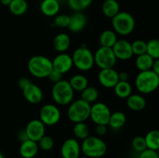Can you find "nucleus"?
I'll return each instance as SVG.
<instances>
[{
  "mask_svg": "<svg viewBox=\"0 0 159 158\" xmlns=\"http://www.w3.org/2000/svg\"><path fill=\"white\" fill-rule=\"evenodd\" d=\"M45 126L40 119H33L26 124L24 131L28 139L37 143L45 135Z\"/></svg>",
  "mask_w": 159,
  "mask_h": 158,
  "instance_id": "11",
  "label": "nucleus"
},
{
  "mask_svg": "<svg viewBox=\"0 0 159 158\" xmlns=\"http://www.w3.org/2000/svg\"><path fill=\"white\" fill-rule=\"evenodd\" d=\"M72 131L75 136L77 139H82V140L89 136V128L88 125L85 122L74 123Z\"/></svg>",
  "mask_w": 159,
  "mask_h": 158,
  "instance_id": "31",
  "label": "nucleus"
},
{
  "mask_svg": "<svg viewBox=\"0 0 159 158\" xmlns=\"http://www.w3.org/2000/svg\"><path fill=\"white\" fill-rule=\"evenodd\" d=\"M87 24V19L82 12H75L70 16L68 29L73 33H79L83 30Z\"/></svg>",
  "mask_w": 159,
  "mask_h": 158,
  "instance_id": "17",
  "label": "nucleus"
},
{
  "mask_svg": "<svg viewBox=\"0 0 159 158\" xmlns=\"http://www.w3.org/2000/svg\"><path fill=\"white\" fill-rule=\"evenodd\" d=\"M95 64L100 69L113 68L117 59L115 57L112 48L100 46L93 54Z\"/></svg>",
  "mask_w": 159,
  "mask_h": 158,
  "instance_id": "8",
  "label": "nucleus"
},
{
  "mask_svg": "<svg viewBox=\"0 0 159 158\" xmlns=\"http://www.w3.org/2000/svg\"><path fill=\"white\" fill-rule=\"evenodd\" d=\"M17 83H18V86L20 87V89L23 90L24 89V88H26L29 84H30L31 81L28 77H20V78L18 80V82H17Z\"/></svg>",
  "mask_w": 159,
  "mask_h": 158,
  "instance_id": "41",
  "label": "nucleus"
},
{
  "mask_svg": "<svg viewBox=\"0 0 159 158\" xmlns=\"http://www.w3.org/2000/svg\"><path fill=\"white\" fill-rule=\"evenodd\" d=\"M39 148L44 151H49L52 150L53 147H54V140L51 136L44 135L40 140L37 142Z\"/></svg>",
  "mask_w": 159,
  "mask_h": 158,
  "instance_id": "35",
  "label": "nucleus"
},
{
  "mask_svg": "<svg viewBox=\"0 0 159 158\" xmlns=\"http://www.w3.org/2000/svg\"><path fill=\"white\" fill-rule=\"evenodd\" d=\"M68 82L74 91H79V92H82L89 86L88 78L85 75L80 74L73 75Z\"/></svg>",
  "mask_w": 159,
  "mask_h": 158,
  "instance_id": "23",
  "label": "nucleus"
},
{
  "mask_svg": "<svg viewBox=\"0 0 159 158\" xmlns=\"http://www.w3.org/2000/svg\"><path fill=\"white\" fill-rule=\"evenodd\" d=\"M0 158H5V157H4V156H3V155L1 153H0Z\"/></svg>",
  "mask_w": 159,
  "mask_h": 158,
  "instance_id": "46",
  "label": "nucleus"
},
{
  "mask_svg": "<svg viewBox=\"0 0 159 158\" xmlns=\"http://www.w3.org/2000/svg\"><path fill=\"white\" fill-rule=\"evenodd\" d=\"M62 77H63V74H60V73L54 71V70H52V71H51V72L49 74V75L48 76V80L54 84L61 81Z\"/></svg>",
  "mask_w": 159,
  "mask_h": 158,
  "instance_id": "39",
  "label": "nucleus"
},
{
  "mask_svg": "<svg viewBox=\"0 0 159 158\" xmlns=\"http://www.w3.org/2000/svg\"><path fill=\"white\" fill-rule=\"evenodd\" d=\"M40 11L48 17L56 16L61 9L58 0H43L40 6Z\"/></svg>",
  "mask_w": 159,
  "mask_h": 158,
  "instance_id": "19",
  "label": "nucleus"
},
{
  "mask_svg": "<svg viewBox=\"0 0 159 158\" xmlns=\"http://www.w3.org/2000/svg\"><path fill=\"white\" fill-rule=\"evenodd\" d=\"M157 153H158V156H159V149L158 150H157Z\"/></svg>",
  "mask_w": 159,
  "mask_h": 158,
  "instance_id": "47",
  "label": "nucleus"
},
{
  "mask_svg": "<svg viewBox=\"0 0 159 158\" xmlns=\"http://www.w3.org/2000/svg\"><path fill=\"white\" fill-rule=\"evenodd\" d=\"M38 150L37 143L28 139L21 142L19 151L23 158H34L38 153Z\"/></svg>",
  "mask_w": 159,
  "mask_h": 158,
  "instance_id": "18",
  "label": "nucleus"
},
{
  "mask_svg": "<svg viewBox=\"0 0 159 158\" xmlns=\"http://www.w3.org/2000/svg\"><path fill=\"white\" fill-rule=\"evenodd\" d=\"M73 66L81 71H89L95 64L93 53L86 46L76 48L71 55Z\"/></svg>",
  "mask_w": 159,
  "mask_h": 158,
  "instance_id": "7",
  "label": "nucleus"
},
{
  "mask_svg": "<svg viewBox=\"0 0 159 158\" xmlns=\"http://www.w3.org/2000/svg\"><path fill=\"white\" fill-rule=\"evenodd\" d=\"M75 91L68 81L62 79L54 83L51 88V97L57 105L61 106L68 105L74 99Z\"/></svg>",
  "mask_w": 159,
  "mask_h": 158,
  "instance_id": "4",
  "label": "nucleus"
},
{
  "mask_svg": "<svg viewBox=\"0 0 159 158\" xmlns=\"http://www.w3.org/2000/svg\"><path fill=\"white\" fill-rule=\"evenodd\" d=\"M78 158H89V157H88V156H79Z\"/></svg>",
  "mask_w": 159,
  "mask_h": 158,
  "instance_id": "45",
  "label": "nucleus"
},
{
  "mask_svg": "<svg viewBox=\"0 0 159 158\" xmlns=\"http://www.w3.org/2000/svg\"><path fill=\"white\" fill-rule=\"evenodd\" d=\"M70 22V16L65 14H61V15H57L54 18V25L55 26L61 28H66L68 27Z\"/></svg>",
  "mask_w": 159,
  "mask_h": 158,
  "instance_id": "37",
  "label": "nucleus"
},
{
  "mask_svg": "<svg viewBox=\"0 0 159 158\" xmlns=\"http://www.w3.org/2000/svg\"><path fill=\"white\" fill-rule=\"evenodd\" d=\"M134 55L139 56L147 53V42L142 40H136L131 43Z\"/></svg>",
  "mask_w": 159,
  "mask_h": 158,
  "instance_id": "34",
  "label": "nucleus"
},
{
  "mask_svg": "<svg viewBox=\"0 0 159 158\" xmlns=\"http://www.w3.org/2000/svg\"><path fill=\"white\" fill-rule=\"evenodd\" d=\"M99 95V90L93 86H88L81 92V99L90 105L96 102Z\"/></svg>",
  "mask_w": 159,
  "mask_h": 158,
  "instance_id": "30",
  "label": "nucleus"
},
{
  "mask_svg": "<svg viewBox=\"0 0 159 158\" xmlns=\"http://www.w3.org/2000/svg\"><path fill=\"white\" fill-rule=\"evenodd\" d=\"M91 105L82 99L72 101L68 105L67 116L73 123L84 122L89 118Z\"/></svg>",
  "mask_w": 159,
  "mask_h": 158,
  "instance_id": "5",
  "label": "nucleus"
},
{
  "mask_svg": "<svg viewBox=\"0 0 159 158\" xmlns=\"http://www.w3.org/2000/svg\"><path fill=\"white\" fill-rule=\"evenodd\" d=\"M27 68L34 77L46 78L53 70L52 60L43 55H34L28 61Z\"/></svg>",
  "mask_w": 159,
  "mask_h": 158,
  "instance_id": "1",
  "label": "nucleus"
},
{
  "mask_svg": "<svg viewBox=\"0 0 159 158\" xmlns=\"http://www.w3.org/2000/svg\"><path fill=\"white\" fill-rule=\"evenodd\" d=\"M53 47L57 52L65 53L71 46V38L65 33H60L53 40Z\"/></svg>",
  "mask_w": 159,
  "mask_h": 158,
  "instance_id": "20",
  "label": "nucleus"
},
{
  "mask_svg": "<svg viewBox=\"0 0 159 158\" xmlns=\"http://www.w3.org/2000/svg\"><path fill=\"white\" fill-rule=\"evenodd\" d=\"M12 0H0V3L3 6H9V5L10 4Z\"/></svg>",
  "mask_w": 159,
  "mask_h": 158,
  "instance_id": "44",
  "label": "nucleus"
},
{
  "mask_svg": "<svg viewBox=\"0 0 159 158\" xmlns=\"http://www.w3.org/2000/svg\"><path fill=\"white\" fill-rule=\"evenodd\" d=\"M107 125H96L95 128V132L97 136H102L106 135L107 132Z\"/></svg>",
  "mask_w": 159,
  "mask_h": 158,
  "instance_id": "40",
  "label": "nucleus"
},
{
  "mask_svg": "<svg viewBox=\"0 0 159 158\" xmlns=\"http://www.w3.org/2000/svg\"><path fill=\"white\" fill-rule=\"evenodd\" d=\"M117 34L111 29H106L102 31L99 36V43L102 46L112 48L117 41Z\"/></svg>",
  "mask_w": 159,
  "mask_h": 158,
  "instance_id": "26",
  "label": "nucleus"
},
{
  "mask_svg": "<svg viewBox=\"0 0 159 158\" xmlns=\"http://www.w3.org/2000/svg\"><path fill=\"white\" fill-rule=\"evenodd\" d=\"M8 7L9 12L12 15L20 16L26 12L28 9V3L26 0H12Z\"/></svg>",
  "mask_w": 159,
  "mask_h": 158,
  "instance_id": "27",
  "label": "nucleus"
},
{
  "mask_svg": "<svg viewBox=\"0 0 159 158\" xmlns=\"http://www.w3.org/2000/svg\"><path fill=\"white\" fill-rule=\"evenodd\" d=\"M147 148L157 151L159 149V130L152 129L144 136Z\"/></svg>",
  "mask_w": 159,
  "mask_h": 158,
  "instance_id": "29",
  "label": "nucleus"
},
{
  "mask_svg": "<svg viewBox=\"0 0 159 158\" xmlns=\"http://www.w3.org/2000/svg\"><path fill=\"white\" fill-rule=\"evenodd\" d=\"M93 0H67L68 5L75 12H82L92 4Z\"/></svg>",
  "mask_w": 159,
  "mask_h": 158,
  "instance_id": "32",
  "label": "nucleus"
},
{
  "mask_svg": "<svg viewBox=\"0 0 159 158\" xmlns=\"http://www.w3.org/2000/svg\"><path fill=\"white\" fill-rule=\"evenodd\" d=\"M113 89L115 94L121 99H127L132 94V86L128 81H119Z\"/></svg>",
  "mask_w": 159,
  "mask_h": 158,
  "instance_id": "25",
  "label": "nucleus"
},
{
  "mask_svg": "<svg viewBox=\"0 0 159 158\" xmlns=\"http://www.w3.org/2000/svg\"><path fill=\"white\" fill-rule=\"evenodd\" d=\"M138 158H159L157 151L150 149H146L145 150L140 153Z\"/></svg>",
  "mask_w": 159,
  "mask_h": 158,
  "instance_id": "38",
  "label": "nucleus"
},
{
  "mask_svg": "<svg viewBox=\"0 0 159 158\" xmlns=\"http://www.w3.org/2000/svg\"><path fill=\"white\" fill-rule=\"evenodd\" d=\"M61 118V113L58 107L54 104H45L39 112V119L48 126H53L58 123Z\"/></svg>",
  "mask_w": 159,
  "mask_h": 158,
  "instance_id": "9",
  "label": "nucleus"
},
{
  "mask_svg": "<svg viewBox=\"0 0 159 158\" xmlns=\"http://www.w3.org/2000/svg\"><path fill=\"white\" fill-rule=\"evenodd\" d=\"M118 76H119V81H128L129 74L127 71H121V72H118Z\"/></svg>",
  "mask_w": 159,
  "mask_h": 158,
  "instance_id": "42",
  "label": "nucleus"
},
{
  "mask_svg": "<svg viewBox=\"0 0 159 158\" xmlns=\"http://www.w3.org/2000/svg\"><path fill=\"white\" fill-rule=\"evenodd\" d=\"M81 145L75 138L65 139L61 147V154L63 158H78L80 156Z\"/></svg>",
  "mask_w": 159,
  "mask_h": 158,
  "instance_id": "15",
  "label": "nucleus"
},
{
  "mask_svg": "<svg viewBox=\"0 0 159 158\" xmlns=\"http://www.w3.org/2000/svg\"><path fill=\"white\" fill-rule=\"evenodd\" d=\"M111 111L107 104L103 102H95L91 105L89 118L96 125H108Z\"/></svg>",
  "mask_w": 159,
  "mask_h": 158,
  "instance_id": "10",
  "label": "nucleus"
},
{
  "mask_svg": "<svg viewBox=\"0 0 159 158\" xmlns=\"http://www.w3.org/2000/svg\"><path fill=\"white\" fill-rule=\"evenodd\" d=\"M152 70L159 76V59H156V60H154Z\"/></svg>",
  "mask_w": 159,
  "mask_h": 158,
  "instance_id": "43",
  "label": "nucleus"
},
{
  "mask_svg": "<svg viewBox=\"0 0 159 158\" xmlns=\"http://www.w3.org/2000/svg\"><path fill=\"white\" fill-rule=\"evenodd\" d=\"M135 87L141 94H151L158 88L159 76L152 70L140 71L135 79Z\"/></svg>",
  "mask_w": 159,
  "mask_h": 158,
  "instance_id": "3",
  "label": "nucleus"
},
{
  "mask_svg": "<svg viewBox=\"0 0 159 158\" xmlns=\"http://www.w3.org/2000/svg\"><path fill=\"white\" fill-rule=\"evenodd\" d=\"M111 20L113 31L119 35H130L135 28L134 17L125 11L120 12Z\"/></svg>",
  "mask_w": 159,
  "mask_h": 158,
  "instance_id": "6",
  "label": "nucleus"
},
{
  "mask_svg": "<svg viewBox=\"0 0 159 158\" xmlns=\"http://www.w3.org/2000/svg\"><path fill=\"white\" fill-rule=\"evenodd\" d=\"M127 122V117L125 113L120 111H116L111 113L108 125L113 129H120L125 125Z\"/></svg>",
  "mask_w": 159,
  "mask_h": 158,
  "instance_id": "24",
  "label": "nucleus"
},
{
  "mask_svg": "<svg viewBox=\"0 0 159 158\" xmlns=\"http://www.w3.org/2000/svg\"><path fill=\"white\" fill-rule=\"evenodd\" d=\"M81 151L89 158H100L107 153L106 143L97 136H89L82 140Z\"/></svg>",
  "mask_w": 159,
  "mask_h": 158,
  "instance_id": "2",
  "label": "nucleus"
},
{
  "mask_svg": "<svg viewBox=\"0 0 159 158\" xmlns=\"http://www.w3.org/2000/svg\"><path fill=\"white\" fill-rule=\"evenodd\" d=\"M147 54L154 60L159 59V40L152 39L147 43Z\"/></svg>",
  "mask_w": 159,
  "mask_h": 158,
  "instance_id": "33",
  "label": "nucleus"
},
{
  "mask_svg": "<svg viewBox=\"0 0 159 158\" xmlns=\"http://www.w3.org/2000/svg\"><path fill=\"white\" fill-rule=\"evenodd\" d=\"M154 60H155L146 53V54L137 56L135 65L140 71H148V70H152Z\"/></svg>",
  "mask_w": 159,
  "mask_h": 158,
  "instance_id": "28",
  "label": "nucleus"
},
{
  "mask_svg": "<svg viewBox=\"0 0 159 158\" xmlns=\"http://www.w3.org/2000/svg\"><path fill=\"white\" fill-rule=\"evenodd\" d=\"M99 84L106 88H113L119 81L118 72L114 68L100 69L98 74Z\"/></svg>",
  "mask_w": 159,
  "mask_h": 158,
  "instance_id": "14",
  "label": "nucleus"
},
{
  "mask_svg": "<svg viewBox=\"0 0 159 158\" xmlns=\"http://www.w3.org/2000/svg\"><path fill=\"white\" fill-rule=\"evenodd\" d=\"M112 50L117 60H128L134 55L131 43L128 40L124 39L117 40L116 43L112 47Z\"/></svg>",
  "mask_w": 159,
  "mask_h": 158,
  "instance_id": "12",
  "label": "nucleus"
},
{
  "mask_svg": "<svg viewBox=\"0 0 159 158\" xmlns=\"http://www.w3.org/2000/svg\"><path fill=\"white\" fill-rule=\"evenodd\" d=\"M52 66L54 71L61 74H66L73 68L71 56L66 53H60L52 60Z\"/></svg>",
  "mask_w": 159,
  "mask_h": 158,
  "instance_id": "13",
  "label": "nucleus"
},
{
  "mask_svg": "<svg viewBox=\"0 0 159 158\" xmlns=\"http://www.w3.org/2000/svg\"><path fill=\"white\" fill-rule=\"evenodd\" d=\"M147 105L146 99L140 94H131L127 99V105L134 112H141Z\"/></svg>",
  "mask_w": 159,
  "mask_h": 158,
  "instance_id": "21",
  "label": "nucleus"
},
{
  "mask_svg": "<svg viewBox=\"0 0 159 158\" xmlns=\"http://www.w3.org/2000/svg\"><path fill=\"white\" fill-rule=\"evenodd\" d=\"M132 147L135 151L138 152V153H141L142 151L145 150L147 148V145H146L145 139H144V136H137L132 139L131 143Z\"/></svg>",
  "mask_w": 159,
  "mask_h": 158,
  "instance_id": "36",
  "label": "nucleus"
},
{
  "mask_svg": "<svg viewBox=\"0 0 159 158\" xmlns=\"http://www.w3.org/2000/svg\"><path fill=\"white\" fill-rule=\"evenodd\" d=\"M23 91V95L24 99L30 104H38L43 100V93L41 88L31 82Z\"/></svg>",
  "mask_w": 159,
  "mask_h": 158,
  "instance_id": "16",
  "label": "nucleus"
},
{
  "mask_svg": "<svg viewBox=\"0 0 159 158\" xmlns=\"http://www.w3.org/2000/svg\"><path fill=\"white\" fill-rule=\"evenodd\" d=\"M102 12L107 18H113L120 12L119 2L116 0H105L102 5Z\"/></svg>",
  "mask_w": 159,
  "mask_h": 158,
  "instance_id": "22",
  "label": "nucleus"
}]
</instances>
